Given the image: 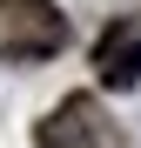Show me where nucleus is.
<instances>
[{"label": "nucleus", "mask_w": 141, "mask_h": 148, "mask_svg": "<svg viewBox=\"0 0 141 148\" xmlns=\"http://www.w3.org/2000/svg\"><path fill=\"white\" fill-rule=\"evenodd\" d=\"M67 47V14L54 0H0V61H47Z\"/></svg>", "instance_id": "1"}, {"label": "nucleus", "mask_w": 141, "mask_h": 148, "mask_svg": "<svg viewBox=\"0 0 141 148\" xmlns=\"http://www.w3.org/2000/svg\"><path fill=\"white\" fill-rule=\"evenodd\" d=\"M34 148H128V135H121V121L94 101V94H67L34 128Z\"/></svg>", "instance_id": "2"}, {"label": "nucleus", "mask_w": 141, "mask_h": 148, "mask_svg": "<svg viewBox=\"0 0 141 148\" xmlns=\"http://www.w3.org/2000/svg\"><path fill=\"white\" fill-rule=\"evenodd\" d=\"M94 81L101 88H134L141 81V20H108L94 40Z\"/></svg>", "instance_id": "3"}]
</instances>
